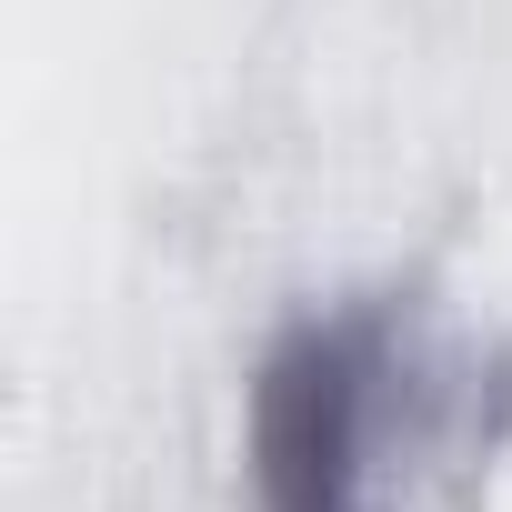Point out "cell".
I'll return each mask as SVG.
<instances>
[{
    "label": "cell",
    "mask_w": 512,
    "mask_h": 512,
    "mask_svg": "<svg viewBox=\"0 0 512 512\" xmlns=\"http://www.w3.org/2000/svg\"><path fill=\"white\" fill-rule=\"evenodd\" d=\"M422 332L402 292L302 312L251 372V502L262 512H392L382 472L422 442Z\"/></svg>",
    "instance_id": "obj_1"
}]
</instances>
